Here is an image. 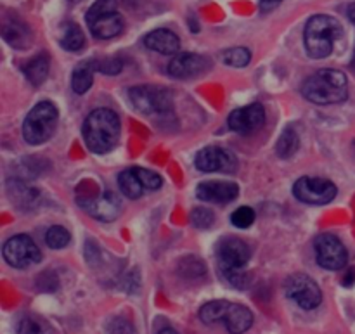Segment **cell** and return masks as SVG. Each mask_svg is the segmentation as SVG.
<instances>
[{"instance_id": "obj_1", "label": "cell", "mask_w": 355, "mask_h": 334, "mask_svg": "<svg viewBox=\"0 0 355 334\" xmlns=\"http://www.w3.org/2000/svg\"><path fill=\"white\" fill-rule=\"evenodd\" d=\"M120 128L118 114L107 107H99L85 118L82 134L90 151L96 155H106L118 144Z\"/></svg>"}, {"instance_id": "obj_2", "label": "cell", "mask_w": 355, "mask_h": 334, "mask_svg": "<svg viewBox=\"0 0 355 334\" xmlns=\"http://www.w3.org/2000/svg\"><path fill=\"white\" fill-rule=\"evenodd\" d=\"M302 94L307 100L321 106L340 104L349 97V80L340 69H319L305 80Z\"/></svg>"}, {"instance_id": "obj_3", "label": "cell", "mask_w": 355, "mask_h": 334, "mask_svg": "<svg viewBox=\"0 0 355 334\" xmlns=\"http://www.w3.org/2000/svg\"><path fill=\"white\" fill-rule=\"evenodd\" d=\"M342 24L335 17L326 16V14L312 16L305 24V51L312 59L328 58L335 49L336 40L342 37Z\"/></svg>"}, {"instance_id": "obj_4", "label": "cell", "mask_w": 355, "mask_h": 334, "mask_svg": "<svg viewBox=\"0 0 355 334\" xmlns=\"http://www.w3.org/2000/svg\"><path fill=\"white\" fill-rule=\"evenodd\" d=\"M58 107L51 100H42L31 107L23 123V137L28 144L40 146L54 135L58 127Z\"/></svg>"}, {"instance_id": "obj_5", "label": "cell", "mask_w": 355, "mask_h": 334, "mask_svg": "<svg viewBox=\"0 0 355 334\" xmlns=\"http://www.w3.org/2000/svg\"><path fill=\"white\" fill-rule=\"evenodd\" d=\"M87 24L92 35L99 40H110L118 37L123 30V17L118 12L116 0H97L87 10Z\"/></svg>"}, {"instance_id": "obj_6", "label": "cell", "mask_w": 355, "mask_h": 334, "mask_svg": "<svg viewBox=\"0 0 355 334\" xmlns=\"http://www.w3.org/2000/svg\"><path fill=\"white\" fill-rule=\"evenodd\" d=\"M128 99L139 113L146 116L166 114L173 109V94L165 87L137 85L128 90Z\"/></svg>"}, {"instance_id": "obj_7", "label": "cell", "mask_w": 355, "mask_h": 334, "mask_svg": "<svg viewBox=\"0 0 355 334\" xmlns=\"http://www.w3.org/2000/svg\"><path fill=\"white\" fill-rule=\"evenodd\" d=\"M284 291L286 297L304 310H314L322 301L321 288L307 274H293L288 277L284 283Z\"/></svg>"}, {"instance_id": "obj_8", "label": "cell", "mask_w": 355, "mask_h": 334, "mask_svg": "<svg viewBox=\"0 0 355 334\" xmlns=\"http://www.w3.org/2000/svg\"><path fill=\"white\" fill-rule=\"evenodd\" d=\"M3 260L14 269H28L42 260V253L33 239L26 234H17L7 239L2 248Z\"/></svg>"}, {"instance_id": "obj_9", "label": "cell", "mask_w": 355, "mask_h": 334, "mask_svg": "<svg viewBox=\"0 0 355 334\" xmlns=\"http://www.w3.org/2000/svg\"><path fill=\"white\" fill-rule=\"evenodd\" d=\"M293 194L298 201L307 204H328L338 194L335 184L321 177H302L295 182Z\"/></svg>"}, {"instance_id": "obj_10", "label": "cell", "mask_w": 355, "mask_h": 334, "mask_svg": "<svg viewBox=\"0 0 355 334\" xmlns=\"http://www.w3.org/2000/svg\"><path fill=\"white\" fill-rule=\"evenodd\" d=\"M217 263L222 276L245 269L252 252L248 245L238 238H225L217 245Z\"/></svg>"}, {"instance_id": "obj_11", "label": "cell", "mask_w": 355, "mask_h": 334, "mask_svg": "<svg viewBox=\"0 0 355 334\" xmlns=\"http://www.w3.org/2000/svg\"><path fill=\"white\" fill-rule=\"evenodd\" d=\"M315 258L326 270H340L349 262V252L336 236L321 234L314 241Z\"/></svg>"}, {"instance_id": "obj_12", "label": "cell", "mask_w": 355, "mask_h": 334, "mask_svg": "<svg viewBox=\"0 0 355 334\" xmlns=\"http://www.w3.org/2000/svg\"><path fill=\"white\" fill-rule=\"evenodd\" d=\"M194 165L200 172L211 173V172H222V173H234L238 170V158L232 155L229 149L217 148V146H208V148L201 149L194 158Z\"/></svg>"}, {"instance_id": "obj_13", "label": "cell", "mask_w": 355, "mask_h": 334, "mask_svg": "<svg viewBox=\"0 0 355 334\" xmlns=\"http://www.w3.org/2000/svg\"><path fill=\"white\" fill-rule=\"evenodd\" d=\"M266 121V109L260 103H253L250 106L239 107L229 114V128L236 134L248 135L252 132L259 130Z\"/></svg>"}, {"instance_id": "obj_14", "label": "cell", "mask_w": 355, "mask_h": 334, "mask_svg": "<svg viewBox=\"0 0 355 334\" xmlns=\"http://www.w3.org/2000/svg\"><path fill=\"white\" fill-rule=\"evenodd\" d=\"M80 206L87 211L89 215H92L94 218L101 222H113L116 220L118 215L121 211V201L111 191H106L101 196L94 197V200H83L80 201Z\"/></svg>"}, {"instance_id": "obj_15", "label": "cell", "mask_w": 355, "mask_h": 334, "mask_svg": "<svg viewBox=\"0 0 355 334\" xmlns=\"http://www.w3.org/2000/svg\"><path fill=\"white\" fill-rule=\"evenodd\" d=\"M210 68V61L200 54H191V52H184V54L175 55L168 64L170 76L177 80H189L194 76L203 75L207 69Z\"/></svg>"}, {"instance_id": "obj_16", "label": "cell", "mask_w": 355, "mask_h": 334, "mask_svg": "<svg viewBox=\"0 0 355 334\" xmlns=\"http://www.w3.org/2000/svg\"><path fill=\"white\" fill-rule=\"evenodd\" d=\"M239 187L234 182H220V180H210L201 182L196 189V196L207 203L225 204L231 203L238 197Z\"/></svg>"}, {"instance_id": "obj_17", "label": "cell", "mask_w": 355, "mask_h": 334, "mask_svg": "<svg viewBox=\"0 0 355 334\" xmlns=\"http://www.w3.org/2000/svg\"><path fill=\"white\" fill-rule=\"evenodd\" d=\"M144 45L149 51L163 55H173L180 51V38L166 28H158L144 37Z\"/></svg>"}, {"instance_id": "obj_18", "label": "cell", "mask_w": 355, "mask_h": 334, "mask_svg": "<svg viewBox=\"0 0 355 334\" xmlns=\"http://www.w3.org/2000/svg\"><path fill=\"white\" fill-rule=\"evenodd\" d=\"M222 321H224L225 328H227V331L231 334H243L253 326V314L245 305L231 304L229 301Z\"/></svg>"}, {"instance_id": "obj_19", "label": "cell", "mask_w": 355, "mask_h": 334, "mask_svg": "<svg viewBox=\"0 0 355 334\" xmlns=\"http://www.w3.org/2000/svg\"><path fill=\"white\" fill-rule=\"evenodd\" d=\"M2 37L10 47L14 49H28L33 42V33L30 26L23 21H7L2 26Z\"/></svg>"}, {"instance_id": "obj_20", "label": "cell", "mask_w": 355, "mask_h": 334, "mask_svg": "<svg viewBox=\"0 0 355 334\" xmlns=\"http://www.w3.org/2000/svg\"><path fill=\"white\" fill-rule=\"evenodd\" d=\"M49 68H51V59H49L47 52H40L38 55H35L31 61H28V64L24 66V76L28 78V82L31 85L38 87L45 82L49 75Z\"/></svg>"}, {"instance_id": "obj_21", "label": "cell", "mask_w": 355, "mask_h": 334, "mask_svg": "<svg viewBox=\"0 0 355 334\" xmlns=\"http://www.w3.org/2000/svg\"><path fill=\"white\" fill-rule=\"evenodd\" d=\"M118 186H120L121 194L128 200H139V197L144 194V186H142L141 179H139L135 168L123 170V172L118 175Z\"/></svg>"}, {"instance_id": "obj_22", "label": "cell", "mask_w": 355, "mask_h": 334, "mask_svg": "<svg viewBox=\"0 0 355 334\" xmlns=\"http://www.w3.org/2000/svg\"><path fill=\"white\" fill-rule=\"evenodd\" d=\"M94 64L92 61L89 62H82V64L76 66L73 69V75H71V89L73 92L82 96V94L89 92L90 87L94 83Z\"/></svg>"}, {"instance_id": "obj_23", "label": "cell", "mask_w": 355, "mask_h": 334, "mask_svg": "<svg viewBox=\"0 0 355 334\" xmlns=\"http://www.w3.org/2000/svg\"><path fill=\"white\" fill-rule=\"evenodd\" d=\"M59 44L62 49L69 52H78L85 47V35H83L82 28L76 23H66L62 26L61 38H59Z\"/></svg>"}, {"instance_id": "obj_24", "label": "cell", "mask_w": 355, "mask_h": 334, "mask_svg": "<svg viewBox=\"0 0 355 334\" xmlns=\"http://www.w3.org/2000/svg\"><path fill=\"white\" fill-rule=\"evenodd\" d=\"M7 193H9L10 200L19 203V201H24V206L31 208V204L38 200V193L31 187H28L24 182H19V180H9L7 184Z\"/></svg>"}, {"instance_id": "obj_25", "label": "cell", "mask_w": 355, "mask_h": 334, "mask_svg": "<svg viewBox=\"0 0 355 334\" xmlns=\"http://www.w3.org/2000/svg\"><path fill=\"white\" fill-rule=\"evenodd\" d=\"M298 148H300V137H298V134L293 130V128L288 127L286 130L281 134V137L277 139V144H276L277 156L283 159L291 158V156L298 151Z\"/></svg>"}, {"instance_id": "obj_26", "label": "cell", "mask_w": 355, "mask_h": 334, "mask_svg": "<svg viewBox=\"0 0 355 334\" xmlns=\"http://www.w3.org/2000/svg\"><path fill=\"white\" fill-rule=\"evenodd\" d=\"M227 305H229V301H225V300L208 301V304H205L203 307H201L200 319L205 322V324H215V322H222Z\"/></svg>"}, {"instance_id": "obj_27", "label": "cell", "mask_w": 355, "mask_h": 334, "mask_svg": "<svg viewBox=\"0 0 355 334\" xmlns=\"http://www.w3.org/2000/svg\"><path fill=\"white\" fill-rule=\"evenodd\" d=\"M220 59L224 64L231 66V68H245L252 61V52L246 47H232L222 52Z\"/></svg>"}, {"instance_id": "obj_28", "label": "cell", "mask_w": 355, "mask_h": 334, "mask_svg": "<svg viewBox=\"0 0 355 334\" xmlns=\"http://www.w3.org/2000/svg\"><path fill=\"white\" fill-rule=\"evenodd\" d=\"M71 241V236L61 225H52L47 232H45V243H47L49 248L52 249H62L69 245Z\"/></svg>"}, {"instance_id": "obj_29", "label": "cell", "mask_w": 355, "mask_h": 334, "mask_svg": "<svg viewBox=\"0 0 355 334\" xmlns=\"http://www.w3.org/2000/svg\"><path fill=\"white\" fill-rule=\"evenodd\" d=\"M257 215H255V210L250 206H239L238 210L234 211V213L231 215V222L234 227L238 229H248L252 227L253 222H255Z\"/></svg>"}, {"instance_id": "obj_30", "label": "cell", "mask_w": 355, "mask_h": 334, "mask_svg": "<svg viewBox=\"0 0 355 334\" xmlns=\"http://www.w3.org/2000/svg\"><path fill=\"white\" fill-rule=\"evenodd\" d=\"M191 224L198 229H210L215 224L214 211L208 208L198 206L191 211Z\"/></svg>"}, {"instance_id": "obj_31", "label": "cell", "mask_w": 355, "mask_h": 334, "mask_svg": "<svg viewBox=\"0 0 355 334\" xmlns=\"http://www.w3.org/2000/svg\"><path fill=\"white\" fill-rule=\"evenodd\" d=\"M23 334H55L52 326L40 317H26L23 321Z\"/></svg>"}, {"instance_id": "obj_32", "label": "cell", "mask_w": 355, "mask_h": 334, "mask_svg": "<svg viewBox=\"0 0 355 334\" xmlns=\"http://www.w3.org/2000/svg\"><path fill=\"white\" fill-rule=\"evenodd\" d=\"M135 172H137L139 179H141L142 186H144L146 191L162 189L163 179L159 173L153 172V170H148V168H135Z\"/></svg>"}, {"instance_id": "obj_33", "label": "cell", "mask_w": 355, "mask_h": 334, "mask_svg": "<svg viewBox=\"0 0 355 334\" xmlns=\"http://www.w3.org/2000/svg\"><path fill=\"white\" fill-rule=\"evenodd\" d=\"M107 333L110 334H137L134 324L125 317H113L107 322Z\"/></svg>"}, {"instance_id": "obj_34", "label": "cell", "mask_w": 355, "mask_h": 334, "mask_svg": "<svg viewBox=\"0 0 355 334\" xmlns=\"http://www.w3.org/2000/svg\"><path fill=\"white\" fill-rule=\"evenodd\" d=\"M92 64L97 71L104 73V75H118L123 66L120 59H103V61H92Z\"/></svg>"}, {"instance_id": "obj_35", "label": "cell", "mask_w": 355, "mask_h": 334, "mask_svg": "<svg viewBox=\"0 0 355 334\" xmlns=\"http://www.w3.org/2000/svg\"><path fill=\"white\" fill-rule=\"evenodd\" d=\"M283 0H260V10L262 12H270V10L276 9Z\"/></svg>"}, {"instance_id": "obj_36", "label": "cell", "mask_w": 355, "mask_h": 334, "mask_svg": "<svg viewBox=\"0 0 355 334\" xmlns=\"http://www.w3.org/2000/svg\"><path fill=\"white\" fill-rule=\"evenodd\" d=\"M347 16H349V19L355 24V2L349 6V9H347Z\"/></svg>"}, {"instance_id": "obj_37", "label": "cell", "mask_w": 355, "mask_h": 334, "mask_svg": "<svg viewBox=\"0 0 355 334\" xmlns=\"http://www.w3.org/2000/svg\"><path fill=\"white\" fill-rule=\"evenodd\" d=\"M354 281H355V270L352 269L350 270V276H345V283L343 284H345V286H352Z\"/></svg>"}, {"instance_id": "obj_38", "label": "cell", "mask_w": 355, "mask_h": 334, "mask_svg": "<svg viewBox=\"0 0 355 334\" xmlns=\"http://www.w3.org/2000/svg\"><path fill=\"white\" fill-rule=\"evenodd\" d=\"M158 334H179L175 331V329H172V328H165V329H162V331H159Z\"/></svg>"}, {"instance_id": "obj_39", "label": "cell", "mask_w": 355, "mask_h": 334, "mask_svg": "<svg viewBox=\"0 0 355 334\" xmlns=\"http://www.w3.org/2000/svg\"><path fill=\"white\" fill-rule=\"evenodd\" d=\"M69 2H73V3H78V2H82V0H69Z\"/></svg>"}, {"instance_id": "obj_40", "label": "cell", "mask_w": 355, "mask_h": 334, "mask_svg": "<svg viewBox=\"0 0 355 334\" xmlns=\"http://www.w3.org/2000/svg\"><path fill=\"white\" fill-rule=\"evenodd\" d=\"M352 68L355 69V54H354V59H352Z\"/></svg>"}]
</instances>
